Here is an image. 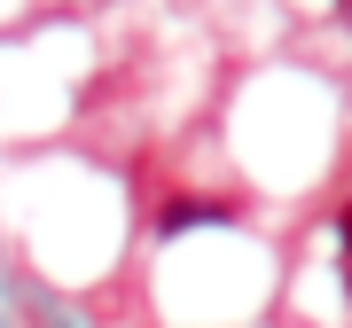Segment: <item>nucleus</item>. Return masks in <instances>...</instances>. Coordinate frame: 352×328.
<instances>
[{
    "instance_id": "1",
    "label": "nucleus",
    "mask_w": 352,
    "mask_h": 328,
    "mask_svg": "<svg viewBox=\"0 0 352 328\" xmlns=\"http://www.w3.org/2000/svg\"><path fill=\"white\" fill-rule=\"evenodd\" d=\"M337 235H344V250H352V196L337 203Z\"/></svg>"
}]
</instances>
